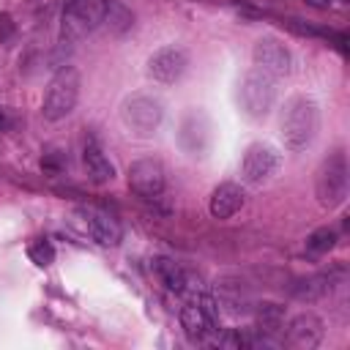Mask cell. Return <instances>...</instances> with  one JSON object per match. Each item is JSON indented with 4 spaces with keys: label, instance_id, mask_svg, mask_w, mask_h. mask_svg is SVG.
<instances>
[{
    "label": "cell",
    "instance_id": "cell-1",
    "mask_svg": "<svg viewBox=\"0 0 350 350\" xmlns=\"http://www.w3.org/2000/svg\"><path fill=\"white\" fill-rule=\"evenodd\" d=\"M282 139L290 150H304L312 145V139L320 131V107L312 96H290L282 109Z\"/></svg>",
    "mask_w": 350,
    "mask_h": 350
},
{
    "label": "cell",
    "instance_id": "cell-2",
    "mask_svg": "<svg viewBox=\"0 0 350 350\" xmlns=\"http://www.w3.org/2000/svg\"><path fill=\"white\" fill-rule=\"evenodd\" d=\"M347 189H350L347 156L345 150H334L320 161L314 172V197L325 211H334L347 200Z\"/></svg>",
    "mask_w": 350,
    "mask_h": 350
},
{
    "label": "cell",
    "instance_id": "cell-3",
    "mask_svg": "<svg viewBox=\"0 0 350 350\" xmlns=\"http://www.w3.org/2000/svg\"><path fill=\"white\" fill-rule=\"evenodd\" d=\"M79 101V71L74 66H60L55 71V77L49 79L46 85V93H44V104H41V115L46 120H63L74 112Z\"/></svg>",
    "mask_w": 350,
    "mask_h": 350
},
{
    "label": "cell",
    "instance_id": "cell-4",
    "mask_svg": "<svg viewBox=\"0 0 350 350\" xmlns=\"http://www.w3.org/2000/svg\"><path fill=\"white\" fill-rule=\"evenodd\" d=\"M273 101H276V79L260 68L246 71L238 85V104L243 115L252 120H262L273 109Z\"/></svg>",
    "mask_w": 350,
    "mask_h": 350
},
{
    "label": "cell",
    "instance_id": "cell-5",
    "mask_svg": "<svg viewBox=\"0 0 350 350\" xmlns=\"http://www.w3.org/2000/svg\"><path fill=\"white\" fill-rule=\"evenodd\" d=\"M104 0H66L60 14V38L66 44L82 41L88 33L101 27Z\"/></svg>",
    "mask_w": 350,
    "mask_h": 350
},
{
    "label": "cell",
    "instance_id": "cell-6",
    "mask_svg": "<svg viewBox=\"0 0 350 350\" xmlns=\"http://www.w3.org/2000/svg\"><path fill=\"white\" fill-rule=\"evenodd\" d=\"M120 120L134 137H150L164 120V104L150 93H134L123 101Z\"/></svg>",
    "mask_w": 350,
    "mask_h": 350
},
{
    "label": "cell",
    "instance_id": "cell-7",
    "mask_svg": "<svg viewBox=\"0 0 350 350\" xmlns=\"http://www.w3.org/2000/svg\"><path fill=\"white\" fill-rule=\"evenodd\" d=\"M282 167V153L268 142H252L241 159V178L246 183H265L271 180Z\"/></svg>",
    "mask_w": 350,
    "mask_h": 350
},
{
    "label": "cell",
    "instance_id": "cell-8",
    "mask_svg": "<svg viewBox=\"0 0 350 350\" xmlns=\"http://www.w3.org/2000/svg\"><path fill=\"white\" fill-rule=\"evenodd\" d=\"M213 142V123L202 109H189L178 126V145L189 156H202Z\"/></svg>",
    "mask_w": 350,
    "mask_h": 350
},
{
    "label": "cell",
    "instance_id": "cell-9",
    "mask_svg": "<svg viewBox=\"0 0 350 350\" xmlns=\"http://www.w3.org/2000/svg\"><path fill=\"white\" fill-rule=\"evenodd\" d=\"M252 60H254V68L265 71L268 77H284L290 74V66H293V55L290 49L276 38V36H262L254 41L252 46Z\"/></svg>",
    "mask_w": 350,
    "mask_h": 350
},
{
    "label": "cell",
    "instance_id": "cell-10",
    "mask_svg": "<svg viewBox=\"0 0 350 350\" xmlns=\"http://www.w3.org/2000/svg\"><path fill=\"white\" fill-rule=\"evenodd\" d=\"M189 68V52L183 46H161L148 57V74L161 82V85H172L178 82Z\"/></svg>",
    "mask_w": 350,
    "mask_h": 350
},
{
    "label": "cell",
    "instance_id": "cell-11",
    "mask_svg": "<svg viewBox=\"0 0 350 350\" xmlns=\"http://www.w3.org/2000/svg\"><path fill=\"white\" fill-rule=\"evenodd\" d=\"M129 189L137 197L156 200L164 191V167L159 159H137L129 167Z\"/></svg>",
    "mask_w": 350,
    "mask_h": 350
},
{
    "label": "cell",
    "instance_id": "cell-12",
    "mask_svg": "<svg viewBox=\"0 0 350 350\" xmlns=\"http://www.w3.org/2000/svg\"><path fill=\"white\" fill-rule=\"evenodd\" d=\"M284 339L290 347L312 350L323 342V320L314 312H298L284 325Z\"/></svg>",
    "mask_w": 350,
    "mask_h": 350
},
{
    "label": "cell",
    "instance_id": "cell-13",
    "mask_svg": "<svg viewBox=\"0 0 350 350\" xmlns=\"http://www.w3.org/2000/svg\"><path fill=\"white\" fill-rule=\"evenodd\" d=\"M243 202H246L243 189H241L238 183H232V180H224V183H219V186L211 191L208 211H211L213 219H230V216H235V213L243 208Z\"/></svg>",
    "mask_w": 350,
    "mask_h": 350
},
{
    "label": "cell",
    "instance_id": "cell-14",
    "mask_svg": "<svg viewBox=\"0 0 350 350\" xmlns=\"http://www.w3.org/2000/svg\"><path fill=\"white\" fill-rule=\"evenodd\" d=\"M82 213H85L88 232H90V238L96 243H101V246H118L120 243L123 230H120L115 216H109L107 211H98V208H85Z\"/></svg>",
    "mask_w": 350,
    "mask_h": 350
},
{
    "label": "cell",
    "instance_id": "cell-15",
    "mask_svg": "<svg viewBox=\"0 0 350 350\" xmlns=\"http://www.w3.org/2000/svg\"><path fill=\"white\" fill-rule=\"evenodd\" d=\"M82 164H85L88 178L96 186H104V183H112L115 180V164L104 156V150L93 139H88L85 148H82Z\"/></svg>",
    "mask_w": 350,
    "mask_h": 350
},
{
    "label": "cell",
    "instance_id": "cell-16",
    "mask_svg": "<svg viewBox=\"0 0 350 350\" xmlns=\"http://www.w3.org/2000/svg\"><path fill=\"white\" fill-rule=\"evenodd\" d=\"M180 328H183V334H186L191 342H205L208 334L216 331V323L205 314V309H202L197 301H191V304H186V306L180 309Z\"/></svg>",
    "mask_w": 350,
    "mask_h": 350
},
{
    "label": "cell",
    "instance_id": "cell-17",
    "mask_svg": "<svg viewBox=\"0 0 350 350\" xmlns=\"http://www.w3.org/2000/svg\"><path fill=\"white\" fill-rule=\"evenodd\" d=\"M134 25V14L126 3L120 0H104V16H101V27L109 36H123L129 33Z\"/></svg>",
    "mask_w": 350,
    "mask_h": 350
},
{
    "label": "cell",
    "instance_id": "cell-18",
    "mask_svg": "<svg viewBox=\"0 0 350 350\" xmlns=\"http://www.w3.org/2000/svg\"><path fill=\"white\" fill-rule=\"evenodd\" d=\"M153 271H156V276L161 279V284H164L167 290H172V293L189 290V273H186L175 260H170V257H156V260H153Z\"/></svg>",
    "mask_w": 350,
    "mask_h": 350
},
{
    "label": "cell",
    "instance_id": "cell-19",
    "mask_svg": "<svg viewBox=\"0 0 350 350\" xmlns=\"http://www.w3.org/2000/svg\"><path fill=\"white\" fill-rule=\"evenodd\" d=\"M331 287H334V276L331 273H314V276H306V279H295V284L290 287V293L298 301H317Z\"/></svg>",
    "mask_w": 350,
    "mask_h": 350
},
{
    "label": "cell",
    "instance_id": "cell-20",
    "mask_svg": "<svg viewBox=\"0 0 350 350\" xmlns=\"http://www.w3.org/2000/svg\"><path fill=\"white\" fill-rule=\"evenodd\" d=\"M282 323H284V309L279 304H268V301L265 304H257V325H260L262 334L279 331Z\"/></svg>",
    "mask_w": 350,
    "mask_h": 350
},
{
    "label": "cell",
    "instance_id": "cell-21",
    "mask_svg": "<svg viewBox=\"0 0 350 350\" xmlns=\"http://www.w3.org/2000/svg\"><path fill=\"white\" fill-rule=\"evenodd\" d=\"M336 246V232L331 227H317L309 238H306V249L314 252V254H325Z\"/></svg>",
    "mask_w": 350,
    "mask_h": 350
},
{
    "label": "cell",
    "instance_id": "cell-22",
    "mask_svg": "<svg viewBox=\"0 0 350 350\" xmlns=\"http://www.w3.org/2000/svg\"><path fill=\"white\" fill-rule=\"evenodd\" d=\"M27 257H30L33 265L46 268V265L55 262V246H52L46 238H36V241L27 246Z\"/></svg>",
    "mask_w": 350,
    "mask_h": 350
},
{
    "label": "cell",
    "instance_id": "cell-23",
    "mask_svg": "<svg viewBox=\"0 0 350 350\" xmlns=\"http://www.w3.org/2000/svg\"><path fill=\"white\" fill-rule=\"evenodd\" d=\"M14 30H16V25H14V19H11V14H0V44H5L11 36H14Z\"/></svg>",
    "mask_w": 350,
    "mask_h": 350
},
{
    "label": "cell",
    "instance_id": "cell-24",
    "mask_svg": "<svg viewBox=\"0 0 350 350\" xmlns=\"http://www.w3.org/2000/svg\"><path fill=\"white\" fill-rule=\"evenodd\" d=\"M309 5H314V8H328L331 5V0H306Z\"/></svg>",
    "mask_w": 350,
    "mask_h": 350
},
{
    "label": "cell",
    "instance_id": "cell-25",
    "mask_svg": "<svg viewBox=\"0 0 350 350\" xmlns=\"http://www.w3.org/2000/svg\"><path fill=\"white\" fill-rule=\"evenodd\" d=\"M5 126H8V118H5V112H3V109H0V131H3V129H5Z\"/></svg>",
    "mask_w": 350,
    "mask_h": 350
}]
</instances>
